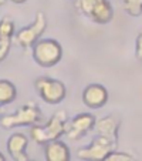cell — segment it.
Masks as SVG:
<instances>
[{"label": "cell", "instance_id": "cell-1", "mask_svg": "<svg viewBox=\"0 0 142 161\" xmlns=\"http://www.w3.org/2000/svg\"><path fill=\"white\" fill-rule=\"evenodd\" d=\"M67 116L64 111H57L54 116L44 125H33L30 130V136L37 144H47L51 141H57L63 134H66Z\"/></svg>", "mask_w": 142, "mask_h": 161}, {"label": "cell", "instance_id": "cell-2", "mask_svg": "<svg viewBox=\"0 0 142 161\" xmlns=\"http://www.w3.org/2000/svg\"><path fill=\"white\" fill-rule=\"evenodd\" d=\"M76 9L97 25H107L114 19V9L108 0H76Z\"/></svg>", "mask_w": 142, "mask_h": 161}, {"label": "cell", "instance_id": "cell-3", "mask_svg": "<svg viewBox=\"0 0 142 161\" xmlns=\"http://www.w3.org/2000/svg\"><path fill=\"white\" fill-rule=\"evenodd\" d=\"M43 120L40 108L34 103H27L21 106L14 113L7 114L0 119V125L3 128H13L18 125H37Z\"/></svg>", "mask_w": 142, "mask_h": 161}, {"label": "cell", "instance_id": "cell-4", "mask_svg": "<svg viewBox=\"0 0 142 161\" xmlns=\"http://www.w3.org/2000/svg\"><path fill=\"white\" fill-rule=\"evenodd\" d=\"M63 57L61 44L54 39L39 40L33 46V58L41 67H53Z\"/></svg>", "mask_w": 142, "mask_h": 161}, {"label": "cell", "instance_id": "cell-5", "mask_svg": "<svg viewBox=\"0 0 142 161\" xmlns=\"http://www.w3.org/2000/svg\"><path fill=\"white\" fill-rule=\"evenodd\" d=\"M39 96L45 101L47 104H58L66 98L67 96V87L63 81L50 77H39L34 81Z\"/></svg>", "mask_w": 142, "mask_h": 161}, {"label": "cell", "instance_id": "cell-6", "mask_svg": "<svg viewBox=\"0 0 142 161\" xmlns=\"http://www.w3.org/2000/svg\"><path fill=\"white\" fill-rule=\"evenodd\" d=\"M47 27V19L43 12H37L36 19L30 26L21 29L17 34H14V43L21 49H30L40 40L41 34Z\"/></svg>", "mask_w": 142, "mask_h": 161}, {"label": "cell", "instance_id": "cell-7", "mask_svg": "<svg viewBox=\"0 0 142 161\" xmlns=\"http://www.w3.org/2000/svg\"><path fill=\"white\" fill-rule=\"evenodd\" d=\"M117 144L104 137H95L88 147L80 148L77 151V157L82 161H104L112 151H115Z\"/></svg>", "mask_w": 142, "mask_h": 161}, {"label": "cell", "instance_id": "cell-8", "mask_svg": "<svg viewBox=\"0 0 142 161\" xmlns=\"http://www.w3.org/2000/svg\"><path fill=\"white\" fill-rule=\"evenodd\" d=\"M95 124V117L90 113H81L66 125V134L70 140H78L88 133Z\"/></svg>", "mask_w": 142, "mask_h": 161}, {"label": "cell", "instance_id": "cell-9", "mask_svg": "<svg viewBox=\"0 0 142 161\" xmlns=\"http://www.w3.org/2000/svg\"><path fill=\"white\" fill-rule=\"evenodd\" d=\"M119 124H121L119 117L114 116V114H109V116L103 117V119H100V120H95L94 128H95V131H97V134L100 137L108 138L109 141L117 144L118 143V128H119Z\"/></svg>", "mask_w": 142, "mask_h": 161}, {"label": "cell", "instance_id": "cell-10", "mask_svg": "<svg viewBox=\"0 0 142 161\" xmlns=\"http://www.w3.org/2000/svg\"><path fill=\"white\" fill-rule=\"evenodd\" d=\"M82 101L90 108H101L108 101V91L101 84H90L82 91Z\"/></svg>", "mask_w": 142, "mask_h": 161}, {"label": "cell", "instance_id": "cell-11", "mask_svg": "<svg viewBox=\"0 0 142 161\" xmlns=\"http://www.w3.org/2000/svg\"><path fill=\"white\" fill-rule=\"evenodd\" d=\"M29 144V138L23 133H14L7 141V151L14 161H30L26 148Z\"/></svg>", "mask_w": 142, "mask_h": 161}, {"label": "cell", "instance_id": "cell-12", "mask_svg": "<svg viewBox=\"0 0 142 161\" xmlns=\"http://www.w3.org/2000/svg\"><path fill=\"white\" fill-rule=\"evenodd\" d=\"M13 36H14V23L9 17H3L0 20V63L10 53Z\"/></svg>", "mask_w": 142, "mask_h": 161}, {"label": "cell", "instance_id": "cell-13", "mask_svg": "<svg viewBox=\"0 0 142 161\" xmlns=\"http://www.w3.org/2000/svg\"><path fill=\"white\" fill-rule=\"evenodd\" d=\"M44 157L45 161H70L71 153L66 143L57 140L44 144Z\"/></svg>", "mask_w": 142, "mask_h": 161}, {"label": "cell", "instance_id": "cell-14", "mask_svg": "<svg viewBox=\"0 0 142 161\" xmlns=\"http://www.w3.org/2000/svg\"><path fill=\"white\" fill-rule=\"evenodd\" d=\"M17 90L14 84L9 80H0V106H6L16 100Z\"/></svg>", "mask_w": 142, "mask_h": 161}, {"label": "cell", "instance_id": "cell-15", "mask_svg": "<svg viewBox=\"0 0 142 161\" xmlns=\"http://www.w3.org/2000/svg\"><path fill=\"white\" fill-rule=\"evenodd\" d=\"M124 9L129 16L138 17L142 14V0H122Z\"/></svg>", "mask_w": 142, "mask_h": 161}, {"label": "cell", "instance_id": "cell-16", "mask_svg": "<svg viewBox=\"0 0 142 161\" xmlns=\"http://www.w3.org/2000/svg\"><path fill=\"white\" fill-rule=\"evenodd\" d=\"M104 161H135L132 155L127 154V153H118V151H112L108 157Z\"/></svg>", "mask_w": 142, "mask_h": 161}, {"label": "cell", "instance_id": "cell-17", "mask_svg": "<svg viewBox=\"0 0 142 161\" xmlns=\"http://www.w3.org/2000/svg\"><path fill=\"white\" fill-rule=\"evenodd\" d=\"M135 54H136V58H138L139 61H142V30L139 31L138 39H136V50H135Z\"/></svg>", "mask_w": 142, "mask_h": 161}, {"label": "cell", "instance_id": "cell-18", "mask_svg": "<svg viewBox=\"0 0 142 161\" xmlns=\"http://www.w3.org/2000/svg\"><path fill=\"white\" fill-rule=\"evenodd\" d=\"M13 3H24L26 0H12Z\"/></svg>", "mask_w": 142, "mask_h": 161}, {"label": "cell", "instance_id": "cell-19", "mask_svg": "<svg viewBox=\"0 0 142 161\" xmlns=\"http://www.w3.org/2000/svg\"><path fill=\"white\" fill-rule=\"evenodd\" d=\"M0 161H6V157H4L2 153H0Z\"/></svg>", "mask_w": 142, "mask_h": 161}, {"label": "cell", "instance_id": "cell-20", "mask_svg": "<svg viewBox=\"0 0 142 161\" xmlns=\"http://www.w3.org/2000/svg\"><path fill=\"white\" fill-rule=\"evenodd\" d=\"M4 3H6V0H0V6H3Z\"/></svg>", "mask_w": 142, "mask_h": 161}, {"label": "cell", "instance_id": "cell-21", "mask_svg": "<svg viewBox=\"0 0 142 161\" xmlns=\"http://www.w3.org/2000/svg\"><path fill=\"white\" fill-rule=\"evenodd\" d=\"M0 114H2V110H0Z\"/></svg>", "mask_w": 142, "mask_h": 161}, {"label": "cell", "instance_id": "cell-22", "mask_svg": "<svg viewBox=\"0 0 142 161\" xmlns=\"http://www.w3.org/2000/svg\"><path fill=\"white\" fill-rule=\"evenodd\" d=\"M30 161H34V160H30Z\"/></svg>", "mask_w": 142, "mask_h": 161}]
</instances>
